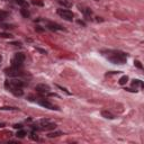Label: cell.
Returning <instances> with one entry per match:
<instances>
[{
	"instance_id": "cell-10",
	"label": "cell",
	"mask_w": 144,
	"mask_h": 144,
	"mask_svg": "<svg viewBox=\"0 0 144 144\" xmlns=\"http://www.w3.org/2000/svg\"><path fill=\"white\" fill-rule=\"evenodd\" d=\"M14 59L17 60V61H19V62H24L25 59H26V56H25L24 53L19 52V53H16V54H15V58H14Z\"/></svg>"
},
{
	"instance_id": "cell-7",
	"label": "cell",
	"mask_w": 144,
	"mask_h": 144,
	"mask_svg": "<svg viewBox=\"0 0 144 144\" xmlns=\"http://www.w3.org/2000/svg\"><path fill=\"white\" fill-rule=\"evenodd\" d=\"M101 116H103L104 118H107V119H114L115 118L114 115L110 112H108V110H103V112H101Z\"/></svg>"
},
{
	"instance_id": "cell-22",
	"label": "cell",
	"mask_w": 144,
	"mask_h": 144,
	"mask_svg": "<svg viewBox=\"0 0 144 144\" xmlns=\"http://www.w3.org/2000/svg\"><path fill=\"white\" fill-rule=\"evenodd\" d=\"M0 36L3 37V38H11L12 35L9 34V33H0Z\"/></svg>"
},
{
	"instance_id": "cell-18",
	"label": "cell",
	"mask_w": 144,
	"mask_h": 144,
	"mask_svg": "<svg viewBox=\"0 0 144 144\" xmlns=\"http://www.w3.org/2000/svg\"><path fill=\"white\" fill-rule=\"evenodd\" d=\"M127 81H128V77H127V76H123L122 78L119 79V85H122V86L126 85Z\"/></svg>"
},
{
	"instance_id": "cell-6",
	"label": "cell",
	"mask_w": 144,
	"mask_h": 144,
	"mask_svg": "<svg viewBox=\"0 0 144 144\" xmlns=\"http://www.w3.org/2000/svg\"><path fill=\"white\" fill-rule=\"evenodd\" d=\"M47 27L51 30H64V28L61 25L55 24V23H47Z\"/></svg>"
},
{
	"instance_id": "cell-2",
	"label": "cell",
	"mask_w": 144,
	"mask_h": 144,
	"mask_svg": "<svg viewBox=\"0 0 144 144\" xmlns=\"http://www.w3.org/2000/svg\"><path fill=\"white\" fill-rule=\"evenodd\" d=\"M58 14L63 19L69 20V22H72V19H73V12L69 9H58Z\"/></svg>"
},
{
	"instance_id": "cell-30",
	"label": "cell",
	"mask_w": 144,
	"mask_h": 144,
	"mask_svg": "<svg viewBox=\"0 0 144 144\" xmlns=\"http://www.w3.org/2000/svg\"><path fill=\"white\" fill-rule=\"evenodd\" d=\"M35 30L36 32H44V28H42L41 26H36L35 27Z\"/></svg>"
},
{
	"instance_id": "cell-27",
	"label": "cell",
	"mask_w": 144,
	"mask_h": 144,
	"mask_svg": "<svg viewBox=\"0 0 144 144\" xmlns=\"http://www.w3.org/2000/svg\"><path fill=\"white\" fill-rule=\"evenodd\" d=\"M10 45H14V46H22V43H20V42H11Z\"/></svg>"
},
{
	"instance_id": "cell-14",
	"label": "cell",
	"mask_w": 144,
	"mask_h": 144,
	"mask_svg": "<svg viewBox=\"0 0 144 144\" xmlns=\"http://www.w3.org/2000/svg\"><path fill=\"white\" fill-rule=\"evenodd\" d=\"M79 8H80V10L85 14V16H87V17L91 16V14H92V10H91L90 8H81V7H79Z\"/></svg>"
},
{
	"instance_id": "cell-13",
	"label": "cell",
	"mask_w": 144,
	"mask_h": 144,
	"mask_svg": "<svg viewBox=\"0 0 144 144\" xmlns=\"http://www.w3.org/2000/svg\"><path fill=\"white\" fill-rule=\"evenodd\" d=\"M20 14H22V16H23L24 18H28V17L30 16L29 10L26 9V8H22V9H20Z\"/></svg>"
},
{
	"instance_id": "cell-25",
	"label": "cell",
	"mask_w": 144,
	"mask_h": 144,
	"mask_svg": "<svg viewBox=\"0 0 144 144\" xmlns=\"http://www.w3.org/2000/svg\"><path fill=\"white\" fill-rule=\"evenodd\" d=\"M30 139H32L33 141H38V136H37V135L35 134L34 132H33L32 134H30Z\"/></svg>"
},
{
	"instance_id": "cell-32",
	"label": "cell",
	"mask_w": 144,
	"mask_h": 144,
	"mask_svg": "<svg viewBox=\"0 0 144 144\" xmlns=\"http://www.w3.org/2000/svg\"><path fill=\"white\" fill-rule=\"evenodd\" d=\"M125 90H127V91H131V92H136V89H135V90H134V89H129V88H126V89H125Z\"/></svg>"
},
{
	"instance_id": "cell-4",
	"label": "cell",
	"mask_w": 144,
	"mask_h": 144,
	"mask_svg": "<svg viewBox=\"0 0 144 144\" xmlns=\"http://www.w3.org/2000/svg\"><path fill=\"white\" fill-rule=\"evenodd\" d=\"M37 103L39 104L41 106H43V107H45V108H47V109H52V110H59V108L56 107V106H54L53 104H51L49 101V100H45V99H41V100H38Z\"/></svg>"
},
{
	"instance_id": "cell-35",
	"label": "cell",
	"mask_w": 144,
	"mask_h": 144,
	"mask_svg": "<svg viewBox=\"0 0 144 144\" xmlns=\"http://www.w3.org/2000/svg\"><path fill=\"white\" fill-rule=\"evenodd\" d=\"M5 126H6L5 123H0V128H2V127H5Z\"/></svg>"
},
{
	"instance_id": "cell-28",
	"label": "cell",
	"mask_w": 144,
	"mask_h": 144,
	"mask_svg": "<svg viewBox=\"0 0 144 144\" xmlns=\"http://www.w3.org/2000/svg\"><path fill=\"white\" fill-rule=\"evenodd\" d=\"M36 51H38L39 53H42V54H47V52L45 51V50H43V49H39V47H36Z\"/></svg>"
},
{
	"instance_id": "cell-33",
	"label": "cell",
	"mask_w": 144,
	"mask_h": 144,
	"mask_svg": "<svg viewBox=\"0 0 144 144\" xmlns=\"http://www.w3.org/2000/svg\"><path fill=\"white\" fill-rule=\"evenodd\" d=\"M96 22H104V19L101 17H96Z\"/></svg>"
},
{
	"instance_id": "cell-34",
	"label": "cell",
	"mask_w": 144,
	"mask_h": 144,
	"mask_svg": "<svg viewBox=\"0 0 144 144\" xmlns=\"http://www.w3.org/2000/svg\"><path fill=\"white\" fill-rule=\"evenodd\" d=\"M33 3H34V5H38V6H43L42 2H36V1H33Z\"/></svg>"
},
{
	"instance_id": "cell-9",
	"label": "cell",
	"mask_w": 144,
	"mask_h": 144,
	"mask_svg": "<svg viewBox=\"0 0 144 144\" xmlns=\"http://www.w3.org/2000/svg\"><path fill=\"white\" fill-rule=\"evenodd\" d=\"M56 127V124H53V123H49V124H46L45 126H42L41 131H49V129H54Z\"/></svg>"
},
{
	"instance_id": "cell-24",
	"label": "cell",
	"mask_w": 144,
	"mask_h": 144,
	"mask_svg": "<svg viewBox=\"0 0 144 144\" xmlns=\"http://www.w3.org/2000/svg\"><path fill=\"white\" fill-rule=\"evenodd\" d=\"M1 27L5 28V29H9V28H14L12 25H8V24H1Z\"/></svg>"
},
{
	"instance_id": "cell-19",
	"label": "cell",
	"mask_w": 144,
	"mask_h": 144,
	"mask_svg": "<svg viewBox=\"0 0 144 144\" xmlns=\"http://www.w3.org/2000/svg\"><path fill=\"white\" fill-rule=\"evenodd\" d=\"M132 85L134 86V87H136V86H140L141 88H143V82H142L141 80H139V79H136V80H133Z\"/></svg>"
},
{
	"instance_id": "cell-15",
	"label": "cell",
	"mask_w": 144,
	"mask_h": 144,
	"mask_svg": "<svg viewBox=\"0 0 144 144\" xmlns=\"http://www.w3.org/2000/svg\"><path fill=\"white\" fill-rule=\"evenodd\" d=\"M63 133L60 132V131H56V132H51L47 134V137H50V139H53V137H58L60 136V135H62Z\"/></svg>"
},
{
	"instance_id": "cell-29",
	"label": "cell",
	"mask_w": 144,
	"mask_h": 144,
	"mask_svg": "<svg viewBox=\"0 0 144 144\" xmlns=\"http://www.w3.org/2000/svg\"><path fill=\"white\" fill-rule=\"evenodd\" d=\"M12 127H14V128H16V129H20V128H23V125L22 124H15Z\"/></svg>"
},
{
	"instance_id": "cell-11",
	"label": "cell",
	"mask_w": 144,
	"mask_h": 144,
	"mask_svg": "<svg viewBox=\"0 0 144 144\" xmlns=\"http://www.w3.org/2000/svg\"><path fill=\"white\" fill-rule=\"evenodd\" d=\"M11 66L12 68H15V69H22V66H23V62H19V61H17V60H12L11 61Z\"/></svg>"
},
{
	"instance_id": "cell-16",
	"label": "cell",
	"mask_w": 144,
	"mask_h": 144,
	"mask_svg": "<svg viewBox=\"0 0 144 144\" xmlns=\"http://www.w3.org/2000/svg\"><path fill=\"white\" fill-rule=\"evenodd\" d=\"M16 136H17L18 139H24V137L26 136V132H25L24 129H22V128H20L19 131H18V132L16 133Z\"/></svg>"
},
{
	"instance_id": "cell-26",
	"label": "cell",
	"mask_w": 144,
	"mask_h": 144,
	"mask_svg": "<svg viewBox=\"0 0 144 144\" xmlns=\"http://www.w3.org/2000/svg\"><path fill=\"white\" fill-rule=\"evenodd\" d=\"M134 65L136 66V68H139V69H143V66H142V64H141V62L140 61H134Z\"/></svg>"
},
{
	"instance_id": "cell-12",
	"label": "cell",
	"mask_w": 144,
	"mask_h": 144,
	"mask_svg": "<svg viewBox=\"0 0 144 144\" xmlns=\"http://www.w3.org/2000/svg\"><path fill=\"white\" fill-rule=\"evenodd\" d=\"M10 91H11L15 96H23V95H24V91L22 90V88H14V89H11Z\"/></svg>"
},
{
	"instance_id": "cell-21",
	"label": "cell",
	"mask_w": 144,
	"mask_h": 144,
	"mask_svg": "<svg viewBox=\"0 0 144 144\" xmlns=\"http://www.w3.org/2000/svg\"><path fill=\"white\" fill-rule=\"evenodd\" d=\"M16 2L20 6H24V7H28V3L25 1V0H16Z\"/></svg>"
},
{
	"instance_id": "cell-5",
	"label": "cell",
	"mask_w": 144,
	"mask_h": 144,
	"mask_svg": "<svg viewBox=\"0 0 144 144\" xmlns=\"http://www.w3.org/2000/svg\"><path fill=\"white\" fill-rule=\"evenodd\" d=\"M6 73H7V76L9 77H18L22 74V72H20L18 69H15V68H10V69H7L6 70Z\"/></svg>"
},
{
	"instance_id": "cell-1",
	"label": "cell",
	"mask_w": 144,
	"mask_h": 144,
	"mask_svg": "<svg viewBox=\"0 0 144 144\" xmlns=\"http://www.w3.org/2000/svg\"><path fill=\"white\" fill-rule=\"evenodd\" d=\"M106 58L114 64H124L127 60V54L118 51H109L106 54Z\"/></svg>"
},
{
	"instance_id": "cell-23",
	"label": "cell",
	"mask_w": 144,
	"mask_h": 144,
	"mask_svg": "<svg viewBox=\"0 0 144 144\" xmlns=\"http://www.w3.org/2000/svg\"><path fill=\"white\" fill-rule=\"evenodd\" d=\"M56 87H58V88H59V89H61V90H63L64 92L66 93V95H71V92H70V91H68V90H66L65 88H63V87H62V86H59V85H56Z\"/></svg>"
},
{
	"instance_id": "cell-8",
	"label": "cell",
	"mask_w": 144,
	"mask_h": 144,
	"mask_svg": "<svg viewBox=\"0 0 144 144\" xmlns=\"http://www.w3.org/2000/svg\"><path fill=\"white\" fill-rule=\"evenodd\" d=\"M58 2H59L61 6H63L64 8L72 7V2H71L70 0H58Z\"/></svg>"
},
{
	"instance_id": "cell-31",
	"label": "cell",
	"mask_w": 144,
	"mask_h": 144,
	"mask_svg": "<svg viewBox=\"0 0 144 144\" xmlns=\"http://www.w3.org/2000/svg\"><path fill=\"white\" fill-rule=\"evenodd\" d=\"M77 23H78L79 25H81V26H86L85 22H82V20H78V22H77Z\"/></svg>"
},
{
	"instance_id": "cell-36",
	"label": "cell",
	"mask_w": 144,
	"mask_h": 144,
	"mask_svg": "<svg viewBox=\"0 0 144 144\" xmlns=\"http://www.w3.org/2000/svg\"><path fill=\"white\" fill-rule=\"evenodd\" d=\"M0 61H1V58H0Z\"/></svg>"
},
{
	"instance_id": "cell-3",
	"label": "cell",
	"mask_w": 144,
	"mask_h": 144,
	"mask_svg": "<svg viewBox=\"0 0 144 144\" xmlns=\"http://www.w3.org/2000/svg\"><path fill=\"white\" fill-rule=\"evenodd\" d=\"M35 90L39 93L45 95V93H49L51 89H50V87L47 85H45V83H41V85H37L36 87H35Z\"/></svg>"
},
{
	"instance_id": "cell-20",
	"label": "cell",
	"mask_w": 144,
	"mask_h": 144,
	"mask_svg": "<svg viewBox=\"0 0 144 144\" xmlns=\"http://www.w3.org/2000/svg\"><path fill=\"white\" fill-rule=\"evenodd\" d=\"M1 110H18L17 107H8V106H3V107H0Z\"/></svg>"
},
{
	"instance_id": "cell-17",
	"label": "cell",
	"mask_w": 144,
	"mask_h": 144,
	"mask_svg": "<svg viewBox=\"0 0 144 144\" xmlns=\"http://www.w3.org/2000/svg\"><path fill=\"white\" fill-rule=\"evenodd\" d=\"M9 16V14H8L7 11H3V10H0V20H3L6 19V18Z\"/></svg>"
}]
</instances>
